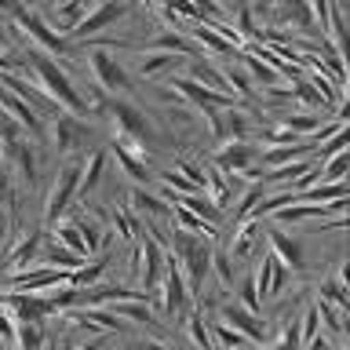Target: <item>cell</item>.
I'll list each match as a JSON object with an SVG mask.
<instances>
[{
	"label": "cell",
	"mask_w": 350,
	"mask_h": 350,
	"mask_svg": "<svg viewBox=\"0 0 350 350\" xmlns=\"http://www.w3.org/2000/svg\"><path fill=\"white\" fill-rule=\"evenodd\" d=\"M37 252H40V234H26V237H22L18 245L4 256V262H0V267H8V270H22V267H29V262L37 259Z\"/></svg>",
	"instance_id": "obj_20"
},
{
	"label": "cell",
	"mask_w": 350,
	"mask_h": 350,
	"mask_svg": "<svg viewBox=\"0 0 350 350\" xmlns=\"http://www.w3.org/2000/svg\"><path fill=\"white\" fill-rule=\"evenodd\" d=\"M55 241H59L62 248H70V252H77V256L88 259V245H84V237H81V230H77L73 219H59V226H55Z\"/></svg>",
	"instance_id": "obj_26"
},
{
	"label": "cell",
	"mask_w": 350,
	"mask_h": 350,
	"mask_svg": "<svg viewBox=\"0 0 350 350\" xmlns=\"http://www.w3.org/2000/svg\"><path fill=\"white\" fill-rule=\"evenodd\" d=\"M168 88H175V95H183L186 103H193L197 109H226V106H234V95L212 92V88L190 81V77H175Z\"/></svg>",
	"instance_id": "obj_10"
},
{
	"label": "cell",
	"mask_w": 350,
	"mask_h": 350,
	"mask_svg": "<svg viewBox=\"0 0 350 350\" xmlns=\"http://www.w3.org/2000/svg\"><path fill=\"white\" fill-rule=\"evenodd\" d=\"M0 350H8V343H4V339H0Z\"/></svg>",
	"instance_id": "obj_53"
},
{
	"label": "cell",
	"mask_w": 350,
	"mask_h": 350,
	"mask_svg": "<svg viewBox=\"0 0 350 350\" xmlns=\"http://www.w3.org/2000/svg\"><path fill=\"white\" fill-rule=\"evenodd\" d=\"M0 339H4V343H11V339H15V317H11L4 306H0Z\"/></svg>",
	"instance_id": "obj_45"
},
{
	"label": "cell",
	"mask_w": 350,
	"mask_h": 350,
	"mask_svg": "<svg viewBox=\"0 0 350 350\" xmlns=\"http://www.w3.org/2000/svg\"><path fill=\"white\" fill-rule=\"evenodd\" d=\"M150 51H168V55H179V59H190V55H197V44L186 37V33L175 29V33H161Z\"/></svg>",
	"instance_id": "obj_22"
},
{
	"label": "cell",
	"mask_w": 350,
	"mask_h": 350,
	"mask_svg": "<svg viewBox=\"0 0 350 350\" xmlns=\"http://www.w3.org/2000/svg\"><path fill=\"white\" fill-rule=\"evenodd\" d=\"M350 219L347 215H336V219H321V234H336V230H347Z\"/></svg>",
	"instance_id": "obj_47"
},
{
	"label": "cell",
	"mask_w": 350,
	"mask_h": 350,
	"mask_svg": "<svg viewBox=\"0 0 350 350\" xmlns=\"http://www.w3.org/2000/svg\"><path fill=\"white\" fill-rule=\"evenodd\" d=\"M175 252H179V270H183V281L190 292H201L204 288V278H208V267H212V245L208 237H193V234H183L175 230Z\"/></svg>",
	"instance_id": "obj_2"
},
{
	"label": "cell",
	"mask_w": 350,
	"mask_h": 350,
	"mask_svg": "<svg viewBox=\"0 0 350 350\" xmlns=\"http://www.w3.org/2000/svg\"><path fill=\"white\" fill-rule=\"evenodd\" d=\"M135 273H139V284L142 292H157L161 284V273H164V248L157 237H146L142 245L135 248Z\"/></svg>",
	"instance_id": "obj_7"
},
{
	"label": "cell",
	"mask_w": 350,
	"mask_h": 350,
	"mask_svg": "<svg viewBox=\"0 0 350 350\" xmlns=\"http://www.w3.org/2000/svg\"><path fill=\"white\" fill-rule=\"evenodd\" d=\"M73 223H77V230H81V237H84V245H88V256H92V252L98 248V226L92 223V219H84V215H77Z\"/></svg>",
	"instance_id": "obj_40"
},
{
	"label": "cell",
	"mask_w": 350,
	"mask_h": 350,
	"mask_svg": "<svg viewBox=\"0 0 350 350\" xmlns=\"http://www.w3.org/2000/svg\"><path fill=\"white\" fill-rule=\"evenodd\" d=\"M113 226H117V234L124 237V241H131V237H135V223H131V219H128L124 212H120V215H113Z\"/></svg>",
	"instance_id": "obj_46"
},
{
	"label": "cell",
	"mask_w": 350,
	"mask_h": 350,
	"mask_svg": "<svg viewBox=\"0 0 350 350\" xmlns=\"http://www.w3.org/2000/svg\"><path fill=\"white\" fill-rule=\"evenodd\" d=\"M0 11H4V15H8V11L15 15V11H18V4H15V0H0Z\"/></svg>",
	"instance_id": "obj_51"
},
{
	"label": "cell",
	"mask_w": 350,
	"mask_h": 350,
	"mask_svg": "<svg viewBox=\"0 0 350 350\" xmlns=\"http://www.w3.org/2000/svg\"><path fill=\"white\" fill-rule=\"evenodd\" d=\"M88 66H92L95 84L103 88V92H109V95L128 92V84H131V81H128V70H124V66H120L106 48H92V51H88Z\"/></svg>",
	"instance_id": "obj_6"
},
{
	"label": "cell",
	"mask_w": 350,
	"mask_h": 350,
	"mask_svg": "<svg viewBox=\"0 0 350 350\" xmlns=\"http://www.w3.org/2000/svg\"><path fill=\"white\" fill-rule=\"evenodd\" d=\"M153 295H161V310L164 314H183L186 299H190V288H186V281H183L179 262H175V256H168V252H164V273H161V284H157Z\"/></svg>",
	"instance_id": "obj_5"
},
{
	"label": "cell",
	"mask_w": 350,
	"mask_h": 350,
	"mask_svg": "<svg viewBox=\"0 0 350 350\" xmlns=\"http://www.w3.org/2000/svg\"><path fill=\"white\" fill-rule=\"evenodd\" d=\"M44 325H37V321H15V350H40V343H44Z\"/></svg>",
	"instance_id": "obj_25"
},
{
	"label": "cell",
	"mask_w": 350,
	"mask_h": 350,
	"mask_svg": "<svg viewBox=\"0 0 350 350\" xmlns=\"http://www.w3.org/2000/svg\"><path fill=\"white\" fill-rule=\"evenodd\" d=\"M186 332H190V339L201 350H215V343H212V332H208V325H204V314L201 310H193L190 317H186Z\"/></svg>",
	"instance_id": "obj_33"
},
{
	"label": "cell",
	"mask_w": 350,
	"mask_h": 350,
	"mask_svg": "<svg viewBox=\"0 0 350 350\" xmlns=\"http://www.w3.org/2000/svg\"><path fill=\"white\" fill-rule=\"evenodd\" d=\"M252 284H256L259 299H267V295H281V292H284V284H288V270H284L281 262L270 256V252H262L259 270L252 273Z\"/></svg>",
	"instance_id": "obj_12"
},
{
	"label": "cell",
	"mask_w": 350,
	"mask_h": 350,
	"mask_svg": "<svg viewBox=\"0 0 350 350\" xmlns=\"http://www.w3.org/2000/svg\"><path fill=\"white\" fill-rule=\"evenodd\" d=\"M278 18L292 22V26L303 29V33L314 29V15H310V4H306V0H278Z\"/></svg>",
	"instance_id": "obj_19"
},
{
	"label": "cell",
	"mask_w": 350,
	"mask_h": 350,
	"mask_svg": "<svg viewBox=\"0 0 350 350\" xmlns=\"http://www.w3.org/2000/svg\"><path fill=\"white\" fill-rule=\"evenodd\" d=\"M262 201V183H252L245 193H241V201H237V208H234V219H230V226H237L241 219H252V208H256Z\"/></svg>",
	"instance_id": "obj_32"
},
{
	"label": "cell",
	"mask_w": 350,
	"mask_h": 350,
	"mask_svg": "<svg viewBox=\"0 0 350 350\" xmlns=\"http://www.w3.org/2000/svg\"><path fill=\"white\" fill-rule=\"evenodd\" d=\"M237 292H241V306L256 314L262 299H259V292H256V284H252V278H245V281H241V284H237Z\"/></svg>",
	"instance_id": "obj_41"
},
{
	"label": "cell",
	"mask_w": 350,
	"mask_h": 350,
	"mask_svg": "<svg viewBox=\"0 0 350 350\" xmlns=\"http://www.w3.org/2000/svg\"><path fill=\"white\" fill-rule=\"evenodd\" d=\"M237 37H241V44H245V37H256V26H252L248 8H237Z\"/></svg>",
	"instance_id": "obj_43"
},
{
	"label": "cell",
	"mask_w": 350,
	"mask_h": 350,
	"mask_svg": "<svg viewBox=\"0 0 350 350\" xmlns=\"http://www.w3.org/2000/svg\"><path fill=\"white\" fill-rule=\"evenodd\" d=\"M190 81L204 84V88H212V92H223V95H230V92H226V81H223V73H219V70H212L208 62H193V66H190Z\"/></svg>",
	"instance_id": "obj_29"
},
{
	"label": "cell",
	"mask_w": 350,
	"mask_h": 350,
	"mask_svg": "<svg viewBox=\"0 0 350 350\" xmlns=\"http://www.w3.org/2000/svg\"><path fill=\"white\" fill-rule=\"evenodd\" d=\"M219 321L230 325V328H237V332L245 336V339H252V343H259L262 332H267L259 317L252 314V310H245L241 303H223V306H219Z\"/></svg>",
	"instance_id": "obj_13"
},
{
	"label": "cell",
	"mask_w": 350,
	"mask_h": 350,
	"mask_svg": "<svg viewBox=\"0 0 350 350\" xmlns=\"http://www.w3.org/2000/svg\"><path fill=\"white\" fill-rule=\"evenodd\" d=\"M113 157H117V164L124 168V175H128L131 183H146V179H150V168L135 157V153H128V146H124L120 139L113 142Z\"/></svg>",
	"instance_id": "obj_23"
},
{
	"label": "cell",
	"mask_w": 350,
	"mask_h": 350,
	"mask_svg": "<svg viewBox=\"0 0 350 350\" xmlns=\"http://www.w3.org/2000/svg\"><path fill=\"white\" fill-rule=\"evenodd\" d=\"M284 120V124L281 128H288V131H295V135H314V131L317 128H321V120L325 117H314V113H288V117H281Z\"/></svg>",
	"instance_id": "obj_34"
},
{
	"label": "cell",
	"mask_w": 350,
	"mask_h": 350,
	"mask_svg": "<svg viewBox=\"0 0 350 350\" xmlns=\"http://www.w3.org/2000/svg\"><path fill=\"white\" fill-rule=\"evenodd\" d=\"M77 190H81V161H66L59 168V175H55V183H51L48 201H44V223L48 226L59 223V219L77 204Z\"/></svg>",
	"instance_id": "obj_3"
},
{
	"label": "cell",
	"mask_w": 350,
	"mask_h": 350,
	"mask_svg": "<svg viewBox=\"0 0 350 350\" xmlns=\"http://www.w3.org/2000/svg\"><path fill=\"white\" fill-rule=\"evenodd\" d=\"M295 328H299V350H303L317 336V328H321V317H317V306L314 303L303 310V317H299V325H295Z\"/></svg>",
	"instance_id": "obj_37"
},
{
	"label": "cell",
	"mask_w": 350,
	"mask_h": 350,
	"mask_svg": "<svg viewBox=\"0 0 350 350\" xmlns=\"http://www.w3.org/2000/svg\"><path fill=\"white\" fill-rule=\"evenodd\" d=\"M73 350H103V339H92V343H77Z\"/></svg>",
	"instance_id": "obj_50"
},
{
	"label": "cell",
	"mask_w": 350,
	"mask_h": 350,
	"mask_svg": "<svg viewBox=\"0 0 350 350\" xmlns=\"http://www.w3.org/2000/svg\"><path fill=\"white\" fill-rule=\"evenodd\" d=\"M0 109L15 117V120H18V128H22V131H29V135H40V131H44L40 113H37V109H33L29 103H22L15 92H8V88H0Z\"/></svg>",
	"instance_id": "obj_14"
},
{
	"label": "cell",
	"mask_w": 350,
	"mask_h": 350,
	"mask_svg": "<svg viewBox=\"0 0 350 350\" xmlns=\"http://www.w3.org/2000/svg\"><path fill=\"white\" fill-rule=\"evenodd\" d=\"M128 201H131V208H135V212H150V215H168V204L161 201L157 193H146V190H131L128 193Z\"/></svg>",
	"instance_id": "obj_30"
},
{
	"label": "cell",
	"mask_w": 350,
	"mask_h": 350,
	"mask_svg": "<svg viewBox=\"0 0 350 350\" xmlns=\"http://www.w3.org/2000/svg\"><path fill=\"white\" fill-rule=\"evenodd\" d=\"M212 343H215V350H245V347H252V339H245L237 332V328H230V325H223V321H212Z\"/></svg>",
	"instance_id": "obj_24"
},
{
	"label": "cell",
	"mask_w": 350,
	"mask_h": 350,
	"mask_svg": "<svg viewBox=\"0 0 350 350\" xmlns=\"http://www.w3.org/2000/svg\"><path fill=\"white\" fill-rule=\"evenodd\" d=\"M4 153H8V161L18 164L22 179H26L29 186H37V153H33L29 142L26 139H15V142H8V146H4Z\"/></svg>",
	"instance_id": "obj_18"
},
{
	"label": "cell",
	"mask_w": 350,
	"mask_h": 350,
	"mask_svg": "<svg viewBox=\"0 0 350 350\" xmlns=\"http://www.w3.org/2000/svg\"><path fill=\"white\" fill-rule=\"evenodd\" d=\"M55 4H66V0H55Z\"/></svg>",
	"instance_id": "obj_54"
},
{
	"label": "cell",
	"mask_w": 350,
	"mask_h": 350,
	"mask_svg": "<svg viewBox=\"0 0 350 350\" xmlns=\"http://www.w3.org/2000/svg\"><path fill=\"white\" fill-rule=\"evenodd\" d=\"M190 40L201 44V48H208L212 55H237V44H230L208 18H201V22H197V29H190Z\"/></svg>",
	"instance_id": "obj_17"
},
{
	"label": "cell",
	"mask_w": 350,
	"mask_h": 350,
	"mask_svg": "<svg viewBox=\"0 0 350 350\" xmlns=\"http://www.w3.org/2000/svg\"><path fill=\"white\" fill-rule=\"evenodd\" d=\"M40 262H44V267H59V270H77V267L84 262V256H77V252L62 248L59 241H55V245H51V248L40 256Z\"/></svg>",
	"instance_id": "obj_27"
},
{
	"label": "cell",
	"mask_w": 350,
	"mask_h": 350,
	"mask_svg": "<svg viewBox=\"0 0 350 350\" xmlns=\"http://www.w3.org/2000/svg\"><path fill=\"white\" fill-rule=\"evenodd\" d=\"M22 62H26V59H15V51L0 44V73H18Z\"/></svg>",
	"instance_id": "obj_42"
},
{
	"label": "cell",
	"mask_w": 350,
	"mask_h": 350,
	"mask_svg": "<svg viewBox=\"0 0 350 350\" xmlns=\"http://www.w3.org/2000/svg\"><path fill=\"white\" fill-rule=\"evenodd\" d=\"M128 11L124 0H98V4L88 11V15L77 22V26L66 33V37H73V40H81V37H95L98 29H106V26H113V22L120 18Z\"/></svg>",
	"instance_id": "obj_8"
},
{
	"label": "cell",
	"mask_w": 350,
	"mask_h": 350,
	"mask_svg": "<svg viewBox=\"0 0 350 350\" xmlns=\"http://www.w3.org/2000/svg\"><path fill=\"white\" fill-rule=\"evenodd\" d=\"M15 139H22L18 120L11 117V113H4V109H0V146H8V142H15Z\"/></svg>",
	"instance_id": "obj_39"
},
{
	"label": "cell",
	"mask_w": 350,
	"mask_h": 350,
	"mask_svg": "<svg viewBox=\"0 0 350 350\" xmlns=\"http://www.w3.org/2000/svg\"><path fill=\"white\" fill-rule=\"evenodd\" d=\"M103 172H106V150H95L92 157L81 164V190H77V197H88V193H92L95 186L103 183Z\"/></svg>",
	"instance_id": "obj_21"
},
{
	"label": "cell",
	"mask_w": 350,
	"mask_h": 350,
	"mask_svg": "<svg viewBox=\"0 0 350 350\" xmlns=\"http://www.w3.org/2000/svg\"><path fill=\"white\" fill-rule=\"evenodd\" d=\"M208 270H212L215 278L226 284V288L234 284V256H230L226 248H215V252H212V267H208Z\"/></svg>",
	"instance_id": "obj_35"
},
{
	"label": "cell",
	"mask_w": 350,
	"mask_h": 350,
	"mask_svg": "<svg viewBox=\"0 0 350 350\" xmlns=\"http://www.w3.org/2000/svg\"><path fill=\"white\" fill-rule=\"evenodd\" d=\"M179 62H183L179 55H168V51H150L146 59H142L139 73H142V77H157V73H164V70H175Z\"/></svg>",
	"instance_id": "obj_28"
},
{
	"label": "cell",
	"mask_w": 350,
	"mask_h": 350,
	"mask_svg": "<svg viewBox=\"0 0 350 350\" xmlns=\"http://www.w3.org/2000/svg\"><path fill=\"white\" fill-rule=\"evenodd\" d=\"M321 299L332 303L336 310H347V284L339 281V278H325L321 281Z\"/></svg>",
	"instance_id": "obj_36"
},
{
	"label": "cell",
	"mask_w": 350,
	"mask_h": 350,
	"mask_svg": "<svg viewBox=\"0 0 350 350\" xmlns=\"http://www.w3.org/2000/svg\"><path fill=\"white\" fill-rule=\"evenodd\" d=\"M245 350H252V347H245Z\"/></svg>",
	"instance_id": "obj_55"
},
{
	"label": "cell",
	"mask_w": 350,
	"mask_h": 350,
	"mask_svg": "<svg viewBox=\"0 0 350 350\" xmlns=\"http://www.w3.org/2000/svg\"><path fill=\"white\" fill-rule=\"evenodd\" d=\"M241 59H245V66H248V73H252V81H262V84H278V73H273L270 70V66L267 62H259V59H252V55H245V51H241Z\"/></svg>",
	"instance_id": "obj_38"
},
{
	"label": "cell",
	"mask_w": 350,
	"mask_h": 350,
	"mask_svg": "<svg viewBox=\"0 0 350 350\" xmlns=\"http://www.w3.org/2000/svg\"><path fill=\"white\" fill-rule=\"evenodd\" d=\"M256 146H248L245 139H237V142H223V146L215 150V168L219 172H226V175H241V172H248L252 164H256Z\"/></svg>",
	"instance_id": "obj_11"
},
{
	"label": "cell",
	"mask_w": 350,
	"mask_h": 350,
	"mask_svg": "<svg viewBox=\"0 0 350 350\" xmlns=\"http://www.w3.org/2000/svg\"><path fill=\"white\" fill-rule=\"evenodd\" d=\"M51 139H55V146H59V153H70L77 150L84 142V124H81V117H55V128H51Z\"/></svg>",
	"instance_id": "obj_16"
},
{
	"label": "cell",
	"mask_w": 350,
	"mask_h": 350,
	"mask_svg": "<svg viewBox=\"0 0 350 350\" xmlns=\"http://www.w3.org/2000/svg\"><path fill=\"white\" fill-rule=\"evenodd\" d=\"M109 113H113V120H117V139L124 142V146L146 150V142H153V124L146 120V113H142L135 103L113 98V103H109Z\"/></svg>",
	"instance_id": "obj_4"
},
{
	"label": "cell",
	"mask_w": 350,
	"mask_h": 350,
	"mask_svg": "<svg viewBox=\"0 0 350 350\" xmlns=\"http://www.w3.org/2000/svg\"><path fill=\"white\" fill-rule=\"evenodd\" d=\"M292 95H295V98H303V103H310V106H325V98L317 95V92H310V84H306V81L295 84V88H292Z\"/></svg>",
	"instance_id": "obj_44"
},
{
	"label": "cell",
	"mask_w": 350,
	"mask_h": 350,
	"mask_svg": "<svg viewBox=\"0 0 350 350\" xmlns=\"http://www.w3.org/2000/svg\"><path fill=\"white\" fill-rule=\"evenodd\" d=\"M234 4H237V8H245V0H234Z\"/></svg>",
	"instance_id": "obj_52"
},
{
	"label": "cell",
	"mask_w": 350,
	"mask_h": 350,
	"mask_svg": "<svg viewBox=\"0 0 350 350\" xmlns=\"http://www.w3.org/2000/svg\"><path fill=\"white\" fill-rule=\"evenodd\" d=\"M270 256L281 262L284 270H303V245L299 241H292L284 230H270Z\"/></svg>",
	"instance_id": "obj_15"
},
{
	"label": "cell",
	"mask_w": 350,
	"mask_h": 350,
	"mask_svg": "<svg viewBox=\"0 0 350 350\" xmlns=\"http://www.w3.org/2000/svg\"><path fill=\"white\" fill-rule=\"evenodd\" d=\"M135 350H172V347H164V343H153V339H146V343H139Z\"/></svg>",
	"instance_id": "obj_49"
},
{
	"label": "cell",
	"mask_w": 350,
	"mask_h": 350,
	"mask_svg": "<svg viewBox=\"0 0 350 350\" xmlns=\"http://www.w3.org/2000/svg\"><path fill=\"white\" fill-rule=\"evenodd\" d=\"M103 270H106V256L95 259V262H81V267L70 273V284L73 288H88V284H95L98 278H103Z\"/></svg>",
	"instance_id": "obj_31"
},
{
	"label": "cell",
	"mask_w": 350,
	"mask_h": 350,
	"mask_svg": "<svg viewBox=\"0 0 350 350\" xmlns=\"http://www.w3.org/2000/svg\"><path fill=\"white\" fill-rule=\"evenodd\" d=\"M26 62H29L33 77H37V88H40V92L48 95L59 109H70V117L92 113V106H88V98L81 95V88L70 81V73H66V70H59V62H55V59H48L40 48H33V51L26 55Z\"/></svg>",
	"instance_id": "obj_1"
},
{
	"label": "cell",
	"mask_w": 350,
	"mask_h": 350,
	"mask_svg": "<svg viewBox=\"0 0 350 350\" xmlns=\"http://www.w3.org/2000/svg\"><path fill=\"white\" fill-rule=\"evenodd\" d=\"M40 350H59V336H44V343Z\"/></svg>",
	"instance_id": "obj_48"
},
{
	"label": "cell",
	"mask_w": 350,
	"mask_h": 350,
	"mask_svg": "<svg viewBox=\"0 0 350 350\" xmlns=\"http://www.w3.org/2000/svg\"><path fill=\"white\" fill-rule=\"evenodd\" d=\"M15 22L29 33L33 40L40 44V51H51V55H66V51H70V40H66L62 33H55V29L48 26V22H44V18L37 15V11L18 8V11H15Z\"/></svg>",
	"instance_id": "obj_9"
}]
</instances>
